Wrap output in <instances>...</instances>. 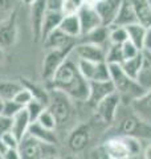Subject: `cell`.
I'll use <instances>...</instances> for the list:
<instances>
[{
	"label": "cell",
	"mask_w": 151,
	"mask_h": 159,
	"mask_svg": "<svg viewBox=\"0 0 151 159\" xmlns=\"http://www.w3.org/2000/svg\"><path fill=\"white\" fill-rule=\"evenodd\" d=\"M84 6V0H62L61 12L64 16L77 13Z\"/></svg>",
	"instance_id": "cell-34"
},
{
	"label": "cell",
	"mask_w": 151,
	"mask_h": 159,
	"mask_svg": "<svg viewBox=\"0 0 151 159\" xmlns=\"http://www.w3.org/2000/svg\"><path fill=\"white\" fill-rule=\"evenodd\" d=\"M29 125H31V118H29V114L27 111V109L23 107L20 111H17L15 116L12 117V129L11 131L17 137V139L20 141L25 134L28 133Z\"/></svg>",
	"instance_id": "cell-20"
},
{
	"label": "cell",
	"mask_w": 151,
	"mask_h": 159,
	"mask_svg": "<svg viewBox=\"0 0 151 159\" xmlns=\"http://www.w3.org/2000/svg\"><path fill=\"white\" fill-rule=\"evenodd\" d=\"M4 58H6V54H4V51L2 49V47H0V64L4 61Z\"/></svg>",
	"instance_id": "cell-46"
},
{
	"label": "cell",
	"mask_w": 151,
	"mask_h": 159,
	"mask_svg": "<svg viewBox=\"0 0 151 159\" xmlns=\"http://www.w3.org/2000/svg\"><path fill=\"white\" fill-rule=\"evenodd\" d=\"M77 15L80 19V24H81V37L88 34L89 32H92L93 29L102 25L101 17L94 7L85 6L84 4L82 8L77 12Z\"/></svg>",
	"instance_id": "cell-10"
},
{
	"label": "cell",
	"mask_w": 151,
	"mask_h": 159,
	"mask_svg": "<svg viewBox=\"0 0 151 159\" xmlns=\"http://www.w3.org/2000/svg\"><path fill=\"white\" fill-rule=\"evenodd\" d=\"M21 84L25 88H28L29 90H31V93L33 94V98L39 99V101H41L43 103H45V105L48 106V103H49V93L45 90L44 88L39 86V85H36V84H33V82H29V81H21Z\"/></svg>",
	"instance_id": "cell-31"
},
{
	"label": "cell",
	"mask_w": 151,
	"mask_h": 159,
	"mask_svg": "<svg viewBox=\"0 0 151 159\" xmlns=\"http://www.w3.org/2000/svg\"><path fill=\"white\" fill-rule=\"evenodd\" d=\"M49 89L65 93L72 101L86 102L89 98V81L82 77L77 66V60L69 53L54 73L53 78L48 81Z\"/></svg>",
	"instance_id": "cell-1"
},
{
	"label": "cell",
	"mask_w": 151,
	"mask_h": 159,
	"mask_svg": "<svg viewBox=\"0 0 151 159\" xmlns=\"http://www.w3.org/2000/svg\"><path fill=\"white\" fill-rule=\"evenodd\" d=\"M105 61L108 64H122L123 62V53L122 45L118 44H109L106 48V57Z\"/></svg>",
	"instance_id": "cell-30"
},
{
	"label": "cell",
	"mask_w": 151,
	"mask_h": 159,
	"mask_svg": "<svg viewBox=\"0 0 151 159\" xmlns=\"http://www.w3.org/2000/svg\"><path fill=\"white\" fill-rule=\"evenodd\" d=\"M137 23L146 28L151 27V7L149 0H133Z\"/></svg>",
	"instance_id": "cell-24"
},
{
	"label": "cell",
	"mask_w": 151,
	"mask_h": 159,
	"mask_svg": "<svg viewBox=\"0 0 151 159\" xmlns=\"http://www.w3.org/2000/svg\"><path fill=\"white\" fill-rule=\"evenodd\" d=\"M64 17V15L61 11H47L43 20V27H41V41L45 40V37L49 33H52L54 29H57L61 24V20Z\"/></svg>",
	"instance_id": "cell-23"
},
{
	"label": "cell",
	"mask_w": 151,
	"mask_h": 159,
	"mask_svg": "<svg viewBox=\"0 0 151 159\" xmlns=\"http://www.w3.org/2000/svg\"><path fill=\"white\" fill-rule=\"evenodd\" d=\"M28 134L32 135L33 138H36L41 143H47V145H56L58 142L56 130H50V129L44 127L37 121L31 122L29 129H28Z\"/></svg>",
	"instance_id": "cell-18"
},
{
	"label": "cell",
	"mask_w": 151,
	"mask_h": 159,
	"mask_svg": "<svg viewBox=\"0 0 151 159\" xmlns=\"http://www.w3.org/2000/svg\"><path fill=\"white\" fill-rule=\"evenodd\" d=\"M77 66L80 73L88 81H108L110 80L109 64L106 61L92 62L85 60H77Z\"/></svg>",
	"instance_id": "cell-5"
},
{
	"label": "cell",
	"mask_w": 151,
	"mask_h": 159,
	"mask_svg": "<svg viewBox=\"0 0 151 159\" xmlns=\"http://www.w3.org/2000/svg\"><path fill=\"white\" fill-rule=\"evenodd\" d=\"M17 37L16 12H13L7 20L0 24V47L8 48L15 44Z\"/></svg>",
	"instance_id": "cell-17"
},
{
	"label": "cell",
	"mask_w": 151,
	"mask_h": 159,
	"mask_svg": "<svg viewBox=\"0 0 151 159\" xmlns=\"http://www.w3.org/2000/svg\"><path fill=\"white\" fill-rule=\"evenodd\" d=\"M110 70V80L115 88V92L119 94L122 106H129L135 98L146 92L144 89L138 84L137 80H134L126 74L121 66V64H109Z\"/></svg>",
	"instance_id": "cell-2"
},
{
	"label": "cell",
	"mask_w": 151,
	"mask_h": 159,
	"mask_svg": "<svg viewBox=\"0 0 151 159\" xmlns=\"http://www.w3.org/2000/svg\"><path fill=\"white\" fill-rule=\"evenodd\" d=\"M115 92L112 80L108 81H89V98L86 103L92 106H97L105 97Z\"/></svg>",
	"instance_id": "cell-9"
},
{
	"label": "cell",
	"mask_w": 151,
	"mask_h": 159,
	"mask_svg": "<svg viewBox=\"0 0 151 159\" xmlns=\"http://www.w3.org/2000/svg\"><path fill=\"white\" fill-rule=\"evenodd\" d=\"M126 31L129 34V40L133 44H135L140 51H143V45H144V39H146V33H147V28L140 25L139 23H134V24H129L126 25Z\"/></svg>",
	"instance_id": "cell-26"
},
{
	"label": "cell",
	"mask_w": 151,
	"mask_h": 159,
	"mask_svg": "<svg viewBox=\"0 0 151 159\" xmlns=\"http://www.w3.org/2000/svg\"><path fill=\"white\" fill-rule=\"evenodd\" d=\"M31 24L34 41H41V27L45 13L48 11L47 0H34L31 4Z\"/></svg>",
	"instance_id": "cell-12"
},
{
	"label": "cell",
	"mask_w": 151,
	"mask_h": 159,
	"mask_svg": "<svg viewBox=\"0 0 151 159\" xmlns=\"http://www.w3.org/2000/svg\"><path fill=\"white\" fill-rule=\"evenodd\" d=\"M0 159H4V157L2 155V154H0Z\"/></svg>",
	"instance_id": "cell-50"
},
{
	"label": "cell",
	"mask_w": 151,
	"mask_h": 159,
	"mask_svg": "<svg viewBox=\"0 0 151 159\" xmlns=\"http://www.w3.org/2000/svg\"><path fill=\"white\" fill-rule=\"evenodd\" d=\"M149 3H150V7H151V0H149Z\"/></svg>",
	"instance_id": "cell-51"
},
{
	"label": "cell",
	"mask_w": 151,
	"mask_h": 159,
	"mask_svg": "<svg viewBox=\"0 0 151 159\" xmlns=\"http://www.w3.org/2000/svg\"><path fill=\"white\" fill-rule=\"evenodd\" d=\"M137 81L144 90L151 89V52L142 51V66H140Z\"/></svg>",
	"instance_id": "cell-22"
},
{
	"label": "cell",
	"mask_w": 151,
	"mask_h": 159,
	"mask_svg": "<svg viewBox=\"0 0 151 159\" xmlns=\"http://www.w3.org/2000/svg\"><path fill=\"white\" fill-rule=\"evenodd\" d=\"M121 3H122V0H102L94 7L99 15L103 27L113 25L114 20L117 17L118 9L121 7Z\"/></svg>",
	"instance_id": "cell-15"
},
{
	"label": "cell",
	"mask_w": 151,
	"mask_h": 159,
	"mask_svg": "<svg viewBox=\"0 0 151 159\" xmlns=\"http://www.w3.org/2000/svg\"><path fill=\"white\" fill-rule=\"evenodd\" d=\"M62 0H47V7L49 11H61Z\"/></svg>",
	"instance_id": "cell-40"
},
{
	"label": "cell",
	"mask_w": 151,
	"mask_h": 159,
	"mask_svg": "<svg viewBox=\"0 0 151 159\" xmlns=\"http://www.w3.org/2000/svg\"><path fill=\"white\" fill-rule=\"evenodd\" d=\"M37 122L40 123V125H43L44 127L50 129V130H56L57 126H58L56 118H54V116H53V113L50 111L48 107H45L41 111V114H40L39 118H37Z\"/></svg>",
	"instance_id": "cell-32"
},
{
	"label": "cell",
	"mask_w": 151,
	"mask_h": 159,
	"mask_svg": "<svg viewBox=\"0 0 151 159\" xmlns=\"http://www.w3.org/2000/svg\"><path fill=\"white\" fill-rule=\"evenodd\" d=\"M4 159H20V154L17 148H8V150L3 154Z\"/></svg>",
	"instance_id": "cell-41"
},
{
	"label": "cell",
	"mask_w": 151,
	"mask_h": 159,
	"mask_svg": "<svg viewBox=\"0 0 151 159\" xmlns=\"http://www.w3.org/2000/svg\"><path fill=\"white\" fill-rule=\"evenodd\" d=\"M106 48L103 45H97V44L86 43V41H77L72 49L73 57L76 60H85V61L92 62H101L105 61L106 57Z\"/></svg>",
	"instance_id": "cell-4"
},
{
	"label": "cell",
	"mask_w": 151,
	"mask_h": 159,
	"mask_svg": "<svg viewBox=\"0 0 151 159\" xmlns=\"http://www.w3.org/2000/svg\"><path fill=\"white\" fill-rule=\"evenodd\" d=\"M72 51H61V49H48L47 54L43 61V72L41 76L45 81H50L53 78L54 73L62 64V61L66 58L68 54Z\"/></svg>",
	"instance_id": "cell-7"
},
{
	"label": "cell",
	"mask_w": 151,
	"mask_h": 159,
	"mask_svg": "<svg viewBox=\"0 0 151 159\" xmlns=\"http://www.w3.org/2000/svg\"><path fill=\"white\" fill-rule=\"evenodd\" d=\"M0 139H2V141L6 143V145H7L9 148H17V147H19V142H20V141H19L17 137L15 135L12 131L6 133Z\"/></svg>",
	"instance_id": "cell-38"
},
{
	"label": "cell",
	"mask_w": 151,
	"mask_h": 159,
	"mask_svg": "<svg viewBox=\"0 0 151 159\" xmlns=\"http://www.w3.org/2000/svg\"><path fill=\"white\" fill-rule=\"evenodd\" d=\"M21 88H23L21 82L0 81V97H2L4 101H7V99H12Z\"/></svg>",
	"instance_id": "cell-28"
},
{
	"label": "cell",
	"mask_w": 151,
	"mask_h": 159,
	"mask_svg": "<svg viewBox=\"0 0 151 159\" xmlns=\"http://www.w3.org/2000/svg\"><path fill=\"white\" fill-rule=\"evenodd\" d=\"M23 109V106L17 103L13 99H7L4 101V107H3V116H7L9 118H12L17 111H20Z\"/></svg>",
	"instance_id": "cell-37"
},
{
	"label": "cell",
	"mask_w": 151,
	"mask_h": 159,
	"mask_svg": "<svg viewBox=\"0 0 151 159\" xmlns=\"http://www.w3.org/2000/svg\"><path fill=\"white\" fill-rule=\"evenodd\" d=\"M3 107H4V99L0 97V114H3Z\"/></svg>",
	"instance_id": "cell-47"
},
{
	"label": "cell",
	"mask_w": 151,
	"mask_h": 159,
	"mask_svg": "<svg viewBox=\"0 0 151 159\" xmlns=\"http://www.w3.org/2000/svg\"><path fill=\"white\" fill-rule=\"evenodd\" d=\"M121 66H122V69L125 70L126 74H129L131 78L137 80L139 70H140V66H142V52H140L137 57L125 60V61L121 64Z\"/></svg>",
	"instance_id": "cell-27"
},
{
	"label": "cell",
	"mask_w": 151,
	"mask_h": 159,
	"mask_svg": "<svg viewBox=\"0 0 151 159\" xmlns=\"http://www.w3.org/2000/svg\"><path fill=\"white\" fill-rule=\"evenodd\" d=\"M142 159H151V142H149L147 145L143 147L142 151Z\"/></svg>",
	"instance_id": "cell-43"
},
{
	"label": "cell",
	"mask_w": 151,
	"mask_h": 159,
	"mask_svg": "<svg viewBox=\"0 0 151 159\" xmlns=\"http://www.w3.org/2000/svg\"><path fill=\"white\" fill-rule=\"evenodd\" d=\"M58 28L61 29L65 34H68V36L72 37V39L78 40L81 37V24H80V19H78L77 13L64 16Z\"/></svg>",
	"instance_id": "cell-21"
},
{
	"label": "cell",
	"mask_w": 151,
	"mask_h": 159,
	"mask_svg": "<svg viewBox=\"0 0 151 159\" xmlns=\"http://www.w3.org/2000/svg\"><path fill=\"white\" fill-rule=\"evenodd\" d=\"M122 106V101L117 92L109 94L105 97L97 106H95V111H97L98 117L102 119L105 123H112L118 117L119 107Z\"/></svg>",
	"instance_id": "cell-6"
},
{
	"label": "cell",
	"mask_w": 151,
	"mask_h": 159,
	"mask_svg": "<svg viewBox=\"0 0 151 159\" xmlns=\"http://www.w3.org/2000/svg\"><path fill=\"white\" fill-rule=\"evenodd\" d=\"M21 2H23L24 4H27V6H31V4L34 2V0H21Z\"/></svg>",
	"instance_id": "cell-48"
},
{
	"label": "cell",
	"mask_w": 151,
	"mask_h": 159,
	"mask_svg": "<svg viewBox=\"0 0 151 159\" xmlns=\"http://www.w3.org/2000/svg\"><path fill=\"white\" fill-rule=\"evenodd\" d=\"M53 93H49V103L48 109L53 113L54 118L57 121V125H64L69 121L70 116H72V103H70V98L62 92L53 90Z\"/></svg>",
	"instance_id": "cell-3"
},
{
	"label": "cell",
	"mask_w": 151,
	"mask_h": 159,
	"mask_svg": "<svg viewBox=\"0 0 151 159\" xmlns=\"http://www.w3.org/2000/svg\"><path fill=\"white\" fill-rule=\"evenodd\" d=\"M142 52L140 49L135 45V44H133L130 40H127V41H125L122 44V53H123V61L125 60H129V58H134L137 57L138 54Z\"/></svg>",
	"instance_id": "cell-36"
},
{
	"label": "cell",
	"mask_w": 151,
	"mask_h": 159,
	"mask_svg": "<svg viewBox=\"0 0 151 159\" xmlns=\"http://www.w3.org/2000/svg\"><path fill=\"white\" fill-rule=\"evenodd\" d=\"M78 40H81V41H86V43H92V44H97V45L108 47L110 44L109 43V27L101 25L98 28L93 29V31L89 32L88 34L80 37Z\"/></svg>",
	"instance_id": "cell-25"
},
{
	"label": "cell",
	"mask_w": 151,
	"mask_h": 159,
	"mask_svg": "<svg viewBox=\"0 0 151 159\" xmlns=\"http://www.w3.org/2000/svg\"><path fill=\"white\" fill-rule=\"evenodd\" d=\"M19 154L20 159H44V143L37 141L36 138L27 133L19 142Z\"/></svg>",
	"instance_id": "cell-8"
},
{
	"label": "cell",
	"mask_w": 151,
	"mask_h": 159,
	"mask_svg": "<svg viewBox=\"0 0 151 159\" xmlns=\"http://www.w3.org/2000/svg\"><path fill=\"white\" fill-rule=\"evenodd\" d=\"M143 51L151 52V27H150V28H147V33H146V39H144Z\"/></svg>",
	"instance_id": "cell-42"
},
{
	"label": "cell",
	"mask_w": 151,
	"mask_h": 159,
	"mask_svg": "<svg viewBox=\"0 0 151 159\" xmlns=\"http://www.w3.org/2000/svg\"><path fill=\"white\" fill-rule=\"evenodd\" d=\"M12 99H13V101H16L17 103H20L23 107H25L33 99V94L31 93V90H29L28 88H25L23 85V88L16 93V96H15Z\"/></svg>",
	"instance_id": "cell-35"
},
{
	"label": "cell",
	"mask_w": 151,
	"mask_h": 159,
	"mask_svg": "<svg viewBox=\"0 0 151 159\" xmlns=\"http://www.w3.org/2000/svg\"><path fill=\"white\" fill-rule=\"evenodd\" d=\"M45 107H47V105L43 103L41 101H39V99H36V98H33L32 101L25 106V109H27V111L29 114V118H31V122L37 121L39 116L41 114V111L44 110Z\"/></svg>",
	"instance_id": "cell-33"
},
{
	"label": "cell",
	"mask_w": 151,
	"mask_h": 159,
	"mask_svg": "<svg viewBox=\"0 0 151 159\" xmlns=\"http://www.w3.org/2000/svg\"><path fill=\"white\" fill-rule=\"evenodd\" d=\"M125 159H142V155H140V157H127Z\"/></svg>",
	"instance_id": "cell-49"
},
{
	"label": "cell",
	"mask_w": 151,
	"mask_h": 159,
	"mask_svg": "<svg viewBox=\"0 0 151 159\" xmlns=\"http://www.w3.org/2000/svg\"><path fill=\"white\" fill-rule=\"evenodd\" d=\"M127 40H129V34L125 27H118V25L109 27V43L110 44L122 45Z\"/></svg>",
	"instance_id": "cell-29"
},
{
	"label": "cell",
	"mask_w": 151,
	"mask_h": 159,
	"mask_svg": "<svg viewBox=\"0 0 151 159\" xmlns=\"http://www.w3.org/2000/svg\"><path fill=\"white\" fill-rule=\"evenodd\" d=\"M129 107L139 119L151 123V89L146 90L138 98H135L129 105Z\"/></svg>",
	"instance_id": "cell-16"
},
{
	"label": "cell",
	"mask_w": 151,
	"mask_h": 159,
	"mask_svg": "<svg viewBox=\"0 0 151 159\" xmlns=\"http://www.w3.org/2000/svg\"><path fill=\"white\" fill-rule=\"evenodd\" d=\"M8 148H9V147H8V146L6 145V143H4V142L2 141V139H0V154L3 155V154L8 150Z\"/></svg>",
	"instance_id": "cell-45"
},
{
	"label": "cell",
	"mask_w": 151,
	"mask_h": 159,
	"mask_svg": "<svg viewBox=\"0 0 151 159\" xmlns=\"http://www.w3.org/2000/svg\"><path fill=\"white\" fill-rule=\"evenodd\" d=\"M11 129H12V118L0 114V138L6 133L11 131Z\"/></svg>",
	"instance_id": "cell-39"
},
{
	"label": "cell",
	"mask_w": 151,
	"mask_h": 159,
	"mask_svg": "<svg viewBox=\"0 0 151 159\" xmlns=\"http://www.w3.org/2000/svg\"><path fill=\"white\" fill-rule=\"evenodd\" d=\"M90 138H92V131H90L89 126L80 125L70 133V135L68 138V146L74 152L82 151L89 145Z\"/></svg>",
	"instance_id": "cell-14"
},
{
	"label": "cell",
	"mask_w": 151,
	"mask_h": 159,
	"mask_svg": "<svg viewBox=\"0 0 151 159\" xmlns=\"http://www.w3.org/2000/svg\"><path fill=\"white\" fill-rule=\"evenodd\" d=\"M103 152L112 159H125L130 157L129 146L123 135H115L109 138L102 146Z\"/></svg>",
	"instance_id": "cell-11"
},
{
	"label": "cell",
	"mask_w": 151,
	"mask_h": 159,
	"mask_svg": "<svg viewBox=\"0 0 151 159\" xmlns=\"http://www.w3.org/2000/svg\"><path fill=\"white\" fill-rule=\"evenodd\" d=\"M44 47L48 49H61V51H72L74 44L77 43L76 39L69 37L68 34H65L61 29L57 28L54 29L52 33H49L45 40H43Z\"/></svg>",
	"instance_id": "cell-13"
},
{
	"label": "cell",
	"mask_w": 151,
	"mask_h": 159,
	"mask_svg": "<svg viewBox=\"0 0 151 159\" xmlns=\"http://www.w3.org/2000/svg\"><path fill=\"white\" fill-rule=\"evenodd\" d=\"M102 0H84L85 6H90V7H95L98 3H101Z\"/></svg>",
	"instance_id": "cell-44"
},
{
	"label": "cell",
	"mask_w": 151,
	"mask_h": 159,
	"mask_svg": "<svg viewBox=\"0 0 151 159\" xmlns=\"http://www.w3.org/2000/svg\"><path fill=\"white\" fill-rule=\"evenodd\" d=\"M134 23H137V16H135L133 0H122L113 25L126 27L129 24H134Z\"/></svg>",
	"instance_id": "cell-19"
}]
</instances>
